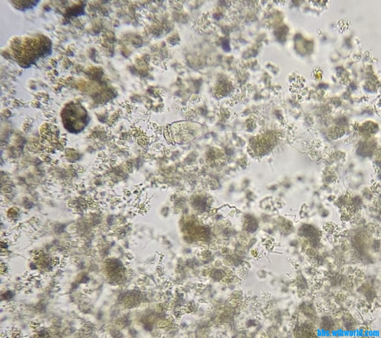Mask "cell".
<instances>
[{
	"label": "cell",
	"mask_w": 381,
	"mask_h": 338,
	"mask_svg": "<svg viewBox=\"0 0 381 338\" xmlns=\"http://www.w3.org/2000/svg\"><path fill=\"white\" fill-rule=\"evenodd\" d=\"M63 126L71 134H77L86 128L90 121V116L81 103H68L61 112Z\"/></svg>",
	"instance_id": "1"
}]
</instances>
